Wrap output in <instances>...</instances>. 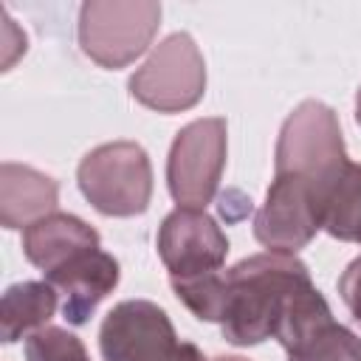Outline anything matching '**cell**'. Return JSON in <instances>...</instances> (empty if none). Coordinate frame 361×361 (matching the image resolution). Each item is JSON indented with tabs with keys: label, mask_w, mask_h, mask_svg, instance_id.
<instances>
[{
	"label": "cell",
	"mask_w": 361,
	"mask_h": 361,
	"mask_svg": "<svg viewBox=\"0 0 361 361\" xmlns=\"http://www.w3.org/2000/svg\"><path fill=\"white\" fill-rule=\"evenodd\" d=\"M355 121H358V127H361V87L355 90Z\"/></svg>",
	"instance_id": "cell-19"
},
{
	"label": "cell",
	"mask_w": 361,
	"mask_h": 361,
	"mask_svg": "<svg viewBox=\"0 0 361 361\" xmlns=\"http://www.w3.org/2000/svg\"><path fill=\"white\" fill-rule=\"evenodd\" d=\"M59 203V186L51 175L3 161L0 164V223L3 228H28L31 223L54 214Z\"/></svg>",
	"instance_id": "cell-13"
},
{
	"label": "cell",
	"mask_w": 361,
	"mask_h": 361,
	"mask_svg": "<svg viewBox=\"0 0 361 361\" xmlns=\"http://www.w3.org/2000/svg\"><path fill=\"white\" fill-rule=\"evenodd\" d=\"M169 285L200 322H217L228 344L254 347L276 333L288 296L310 285V271L296 254L265 251L226 271L169 279Z\"/></svg>",
	"instance_id": "cell-1"
},
{
	"label": "cell",
	"mask_w": 361,
	"mask_h": 361,
	"mask_svg": "<svg viewBox=\"0 0 361 361\" xmlns=\"http://www.w3.org/2000/svg\"><path fill=\"white\" fill-rule=\"evenodd\" d=\"M90 248H102L99 231L82 217L68 212L45 214L42 220L23 228V254L42 274L62 268L68 259Z\"/></svg>",
	"instance_id": "cell-12"
},
{
	"label": "cell",
	"mask_w": 361,
	"mask_h": 361,
	"mask_svg": "<svg viewBox=\"0 0 361 361\" xmlns=\"http://www.w3.org/2000/svg\"><path fill=\"white\" fill-rule=\"evenodd\" d=\"M180 341L164 307L149 299L118 302L99 327L104 361H169Z\"/></svg>",
	"instance_id": "cell-9"
},
{
	"label": "cell",
	"mask_w": 361,
	"mask_h": 361,
	"mask_svg": "<svg viewBox=\"0 0 361 361\" xmlns=\"http://www.w3.org/2000/svg\"><path fill=\"white\" fill-rule=\"evenodd\" d=\"M322 183L302 175H274L265 203L254 214V237L276 254L302 251L322 228Z\"/></svg>",
	"instance_id": "cell-8"
},
{
	"label": "cell",
	"mask_w": 361,
	"mask_h": 361,
	"mask_svg": "<svg viewBox=\"0 0 361 361\" xmlns=\"http://www.w3.org/2000/svg\"><path fill=\"white\" fill-rule=\"evenodd\" d=\"M212 361H248V358H240V355H217Z\"/></svg>",
	"instance_id": "cell-20"
},
{
	"label": "cell",
	"mask_w": 361,
	"mask_h": 361,
	"mask_svg": "<svg viewBox=\"0 0 361 361\" xmlns=\"http://www.w3.org/2000/svg\"><path fill=\"white\" fill-rule=\"evenodd\" d=\"M228 152L226 118H197L180 127L166 158V186L178 206L206 209L214 200Z\"/></svg>",
	"instance_id": "cell-6"
},
{
	"label": "cell",
	"mask_w": 361,
	"mask_h": 361,
	"mask_svg": "<svg viewBox=\"0 0 361 361\" xmlns=\"http://www.w3.org/2000/svg\"><path fill=\"white\" fill-rule=\"evenodd\" d=\"M118 276V259L102 248H90L68 259L62 268L45 274V282H51L62 296V316L68 319V324L79 327L90 319L99 302L113 293Z\"/></svg>",
	"instance_id": "cell-11"
},
{
	"label": "cell",
	"mask_w": 361,
	"mask_h": 361,
	"mask_svg": "<svg viewBox=\"0 0 361 361\" xmlns=\"http://www.w3.org/2000/svg\"><path fill=\"white\" fill-rule=\"evenodd\" d=\"M59 305V293L51 282H17L8 285L0 302V338L14 344L31 333L48 327Z\"/></svg>",
	"instance_id": "cell-14"
},
{
	"label": "cell",
	"mask_w": 361,
	"mask_h": 361,
	"mask_svg": "<svg viewBox=\"0 0 361 361\" xmlns=\"http://www.w3.org/2000/svg\"><path fill=\"white\" fill-rule=\"evenodd\" d=\"M155 248L169 279H192L223 268L228 237L203 209L178 206L161 220Z\"/></svg>",
	"instance_id": "cell-10"
},
{
	"label": "cell",
	"mask_w": 361,
	"mask_h": 361,
	"mask_svg": "<svg viewBox=\"0 0 361 361\" xmlns=\"http://www.w3.org/2000/svg\"><path fill=\"white\" fill-rule=\"evenodd\" d=\"M169 361H209L195 344H189V341H180V347H178V353L169 358Z\"/></svg>",
	"instance_id": "cell-18"
},
{
	"label": "cell",
	"mask_w": 361,
	"mask_h": 361,
	"mask_svg": "<svg viewBox=\"0 0 361 361\" xmlns=\"http://www.w3.org/2000/svg\"><path fill=\"white\" fill-rule=\"evenodd\" d=\"M130 96L155 113H183L206 93V62L186 31L164 37L127 82Z\"/></svg>",
	"instance_id": "cell-4"
},
{
	"label": "cell",
	"mask_w": 361,
	"mask_h": 361,
	"mask_svg": "<svg viewBox=\"0 0 361 361\" xmlns=\"http://www.w3.org/2000/svg\"><path fill=\"white\" fill-rule=\"evenodd\" d=\"M274 338L288 353V361H361V338L333 319L313 282L288 296Z\"/></svg>",
	"instance_id": "cell-7"
},
{
	"label": "cell",
	"mask_w": 361,
	"mask_h": 361,
	"mask_svg": "<svg viewBox=\"0 0 361 361\" xmlns=\"http://www.w3.org/2000/svg\"><path fill=\"white\" fill-rule=\"evenodd\" d=\"M76 183L99 214L135 217L147 212L152 197V164L135 141L99 144L79 161Z\"/></svg>",
	"instance_id": "cell-2"
},
{
	"label": "cell",
	"mask_w": 361,
	"mask_h": 361,
	"mask_svg": "<svg viewBox=\"0 0 361 361\" xmlns=\"http://www.w3.org/2000/svg\"><path fill=\"white\" fill-rule=\"evenodd\" d=\"M338 293H341V302L347 305L350 316L361 324V257H355L338 276Z\"/></svg>",
	"instance_id": "cell-17"
},
{
	"label": "cell",
	"mask_w": 361,
	"mask_h": 361,
	"mask_svg": "<svg viewBox=\"0 0 361 361\" xmlns=\"http://www.w3.org/2000/svg\"><path fill=\"white\" fill-rule=\"evenodd\" d=\"M161 25L155 0H87L79 8V48L99 68L118 71L135 62Z\"/></svg>",
	"instance_id": "cell-3"
},
{
	"label": "cell",
	"mask_w": 361,
	"mask_h": 361,
	"mask_svg": "<svg viewBox=\"0 0 361 361\" xmlns=\"http://www.w3.org/2000/svg\"><path fill=\"white\" fill-rule=\"evenodd\" d=\"M322 228L341 243H361V164L347 161L322 186Z\"/></svg>",
	"instance_id": "cell-15"
},
{
	"label": "cell",
	"mask_w": 361,
	"mask_h": 361,
	"mask_svg": "<svg viewBox=\"0 0 361 361\" xmlns=\"http://www.w3.org/2000/svg\"><path fill=\"white\" fill-rule=\"evenodd\" d=\"M347 161L336 110L319 99L296 104L276 138L274 175H302L324 186Z\"/></svg>",
	"instance_id": "cell-5"
},
{
	"label": "cell",
	"mask_w": 361,
	"mask_h": 361,
	"mask_svg": "<svg viewBox=\"0 0 361 361\" xmlns=\"http://www.w3.org/2000/svg\"><path fill=\"white\" fill-rule=\"evenodd\" d=\"M25 361H90L79 336L65 327H42L25 338Z\"/></svg>",
	"instance_id": "cell-16"
}]
</instances>
